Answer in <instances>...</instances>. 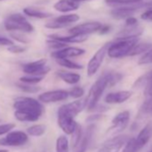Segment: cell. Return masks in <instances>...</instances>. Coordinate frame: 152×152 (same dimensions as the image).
<instances>
[{
    "label": "cell",
    "mask_w": 152,
    "mask_h": 152,
    "mask_svg": "<svg viewBox=\"0 0 152 152\" xmlns=\"http://www.w3.org/2000/svg\"><path fill=\"white\" fill-rule=\"evenodd\" d=\"M123 78V75L116 72H104L100 77L92 84L85 99L86 108L88 111H94L99 106V101L107 87L117 84Z\"/></svg>",
    "instance_id": "cell-1"
},
{
    "label": "cell",
    "mask_w": 152,
    "mask_h": 152,
    "mask_svg": "<svg viewBox=\"0 0 152 152\" xmlns=\"http://www.w3.org/2000/svg\"><path fill=\"white\" fill-rule=\"evenodd\" d=\"M140 37L129 38H116L114 41L110 42L107 56L110 58L119 59L130 55L132 48L139 43Z\"/></svg>",
    "instance_id": "cell-2"
},
{
    "label": "cell",
    "mask_w": 152,
    "mask_h": 152,
    "mask_svg": "<svg viewBox=\"0 0 152 152\" xmlns=\"http://www.w3.org/2000/svg\"><path fill=\"white\" fill-rule=\"evenodd\" d=\"M15 110L22 111L40 118L44 113V107L39 100L31 97H18L15 99Z\"/></svg>",
    "instance_id": "cell-3"
},
{
    "label": "cell",
    "mask_w": 152,
    "mask_h": 152,
    "mask_svg": "<svg viewBox=\"0 0 152 152\" xmlns=\"http://www.w3.org/2000/svg\"><path fill=\"white\" fill-rule=\"evenodd\" d=\"M5 28L8 31H18L31 33L34 31V27L21 14H13L5 21Z\"/></svg>",
    "instance_id": "cell-4"
},
{
    "label": "cell",
    "mask_w": 152,
    "mask_h": 152,
    "mask_svg": "<svg viewBox=\"0 0 152 152\" xmlns=\"http://www.w3.org/2000/svg\"><path fill=\"white\" fill-rule=\"evenodd\" d=\"M142 8H152V3H139L134 5H128L123 6L120 7H116L111 11V16L116 20H123L127 19L128 17L132 16L137 11Z\"/></svg>",
    "instance_id": "cell-5"
},
{
    "label": "cell",
    "mask_w": 152,
    "mask_h": 152,
    "mask_svg": "<svg viewBox=\"0 0 152 152\" xmlns=\"http://www.w3.org/2000/svg\"><path fill=\"white\" fill-rule=\"evenodd\" d=\"M109 45H110V42H107L105 45H103L100 48H99L96 51V53L92 56V57L89 61V63L87 64V74H88V76H90V77L96 74V72L99 70V68L105 59V56L107 55V50H108Z\"/></svg>",
    "instance_id": "cell-6"
},
{
    "label": "cell",
    "mask_w": 152,
    "mask_h": 152,
    "mask_svg": "<svg viewBox=\"0 0 152 152\" xmlns=\"http://www.w3.org/2000/svg\"><path fill=\"white\" fill-rule=\"evenodd\" d=\"M49 71L50 67L47 65V60L44 58L27 63L23 66V72L27 75L44 77L46 74L49 72Z\"/></svg>",
    "instance_id": "cell-7"
},
{
    "label": "cell",
    "mask_w": 152,
    "mask_h": 152,
    "mask_svg": "<svg viewBox=\"0 0 152 152\" xmlns=\"http://www.w3.org/2000/svg\"><path fill=\"white\" fill-rule=\"evenodd\" d=\"M29 140V135L23 131H12L6 137L0 139V146L20 147L26 144Z\"/></svg>",
    "instance_id": "cell-8"
},
{
    "label": "cell",
    "mask_w": 152,
    "mask_h": 152,
    "mask_svg": "<svg viewBox=\"0 0 152 152\" xmlns=\"http://www.w3.org/2000/svg\"><path fill=\"white\" fill-rule=\"evenodd\" d=\"M79 20H80V16L77 14L63 15L45 24V27L47 29H51V30L63 29L76 22H78Z\"/></svg>",
    "instance_id": "cell-9"
},
{
    "label": "cell",
    "mask_w": 152,
    "mask_h": 152,
    "mask_svg": "<svg viewBox=\"0 0 152 152\" xmlns=\"http://www.w3.org/2000/svg\"><path fill=\"white\" fill-rule=\"evenodd\" d=\"M102 23L99 22H87L76 25L69 29L68 32L73 35H85L88 36L89 34H92L95 32H99L102 27Z\"/></svg>",
    "instance_id": "cell-10"
},
{
    "label": "cell",
    "mask_w": 152,
    "mask_h": 152,
    "mask_svg": "<svg viewBox=\"0 0 152 152\" xmlns=\"http://www.w3.org/2000/svg\"><path fill=\"white\" fill-rule=\"evenodd\" d=\"M57 124L61 130L67 135H72L78 125V123H76L72 116L59 110H57Z\"/></svg>",
    "instance_id": "cell-11"
},
{
    "label": "cell",
    "mask_w": 152,
    "mask_h": 152,
    "mask_svg": "<svg viewBox=\"0 0 152 152\" xmlns=\"http://www.w3.org/2000/svg\"><path fill=\"white\" fill-rule=\"evenodd\" d=\"M130 138L125 135H118L107 140L98 152H119Z\"/></svg>",
    "instance_id": "cell-12"
},
{
    "label": "cell",
    "mask_w": 152,
    "mask_h": 152,
    "mask_svg": "<svg viewBox=\"0 0 152 152\" xmlns=\"http://www.w3.org/2000/svg\"><path fill=\"white\" fill-rule=\"evenodd\" d=\"M69 97V92L65 90H54L46 91L39 96V100L41 103H56L66 100Z\"/></svg>",
    "instance_id": "cell-13"
},
{
    "label": "cell",
    "mask_w": 152,
    "mask_h": 152,
    "mask_svg": "<svg viewBox=\"0 0 152 152\" xmlns=\"http://www.w3.org/2000/svg\"><path fill=\"white\" fill-rule=\"evenodd\" d=\"M130 112L127 110L118 113L112 119V126L110 130L115 133H118L125 130L130 122Z\"/></svg>",
    "instance_id": "cell-14"
},
{
    "label": "cell",
    "mask_w": 152,
    "mask_h": 152,
    "mask_svg": "<svg viewBox=\"0 0 152 152\" xmlns=\"http://www.w3.org/2000/svg\"><path fill=\"white\" fill-rule=\"evenodd\" d=\"M85 54V50L81 48L77 47H66L63 49L56 50L51 53V56L56 59H64V58H71V57H76V56H80Z\"/></svg>",
    "instance_id": "cell-15"
},
{
    "label": "cell",
    "mask_w": 152,
    "mask_h": 152,
    "mask_svg": "<svg viewBox=\"0 0 152 152\" xmlns=\"http://www.w3.org/2000/svg\"><path fill=\"white\" fill-rule=\"evenodd\" d=\"M84 108H86L85 99H76L72 102H70V103L61 106L58 108V110L75 118L77 116V115L80 114Z\"/></svg>",
    "instance_id": "cell-16"
},
{
    "label": "cell",
    "mask_w": 152,
    "mask_h": 152,
    "mask_svg": "<svg viewBox=\"0 0 152 152\" xmlns=\"http://www.w3.org/2000/svg\"><path fill=\"white\" fill-rule=\"evenodd\" d=\"M151 138H152V122H149L140 130V132L135 138L138 149L140 150L143 147H145L149 142Z\"/></svg>",
    "instance_id": "cell-17"
},
{
    "label": "cell",
    "mask_w": 152,
    "mask_h": 152,
    "mask_svg": "<svg viewBox=\"0 0 152 152\" xmlns=\"http://www.w3.org/2000/svg\"><path fill=\"white\" fill-rule=\"evenodd\" d=\"M132 97V92L129 91H119L109 92L105 97V102L107 104H122Z\"/></svg>",
    "instance_id": "cell-18"
},
{
    "label": "cell",
    "mask_w": 152,
    "mask_h": 152,
    "mask_svg": "<svg viewBox=\"0 0 152 152\" xmlns=\"http://www.w3.org/2000/svg\"><path fill=\"white\" fill-rule=\"evenodd\" d=\"M48 39H56L58 41H61L65 44H70V43H82L84 42L88 39V36L85 35H73L70 34L69 36H63V35H58V34H51L48 36Z\"/></svg>",
    "instance_id": "cell-19"
},
{
    "label": "cell",
    "mask_w": 152,
    "mask_h": 152,
    "mask_svg": "<svg viewBox=\"0 0 152 152\" xmlns=\"http://www.w3.org/2000/svg\"><path fill=\"white\" fill-rule=\"evenodd\" d=\"M79 7L80 3H76L72 0H59L54 5V9L61 13L72 12L77 10Z\"/></svg>",
    "instance_id": "cell-20"
},
{
    "label": "cell",
    "mask_w": 152,
    "mask_h": 152,
    "mask_svg": "<svg viewBox=\"0 0 152 152\" xmlns=\"http://www.w3.org/2000/svg\"><path fill=\"white\" fill-rule=\"evenodd\" d=\"M93 132H94V125L88 126V128L86 129V132L83 133L81 142L79 143L78 147L76 148L75 152H86L87 151V148H88V147L91 143V140L92 139Z\"/></svg>",
    "instance_id": "cell-21"
},
{
    "label": "cell",
    "mask_w": 152,
    "mask_h": 152,
    "mask_svg": "<svg viewBox=\"0 0 152 152\" xmlns=\"http://www.w3.org/2000/svg\"><path fill=\"white\" fill-rule=\"evenodd\" d=\"M56 75L63 82H64L65 83L70 84V85H75L78 83H80V81H81V75L76 72L59 71L56 72Z\"/></svg>",
    "instance_id": "cell-22"
},
{
    "label": "cell",
    "mask_w": 152,
    "mask_h": 152,
    "mask_svg": "<svg viewBox=\"0 0 152 152\" xmlns=\"http://www.w3.org/2000/svg\"><path fill=\"white\" fill-rule=\"evenodd\" d=\"M23 13L24 15H26L29 17H32V18H37V19H47V18H50L52 17V14L44 10H41L39 8H36V7H25L23 9Z\"/></svg>",
    "instance_id": "cell-23"
},
{
    "label": "cell",
    "mask_w": 152,
    "mask_h": 152,
    "mask_svg": "<svg viewBox=\"0 0 152 152\" xmlns=\"http://www.w3.org/2000/svg\"><path fill=\"white\" fill-rule=\"evenodd\" d=\"M142 34V29L139 26H133V27H127L124 30H122L118 35L117 38H129V37H140Z\"/></svg>",
    "instance_id": "cell-24"
},
{
    "label": "cell",
    "mask_w": 152,
    "mask_h": 152,
    "mask_svg": "<svg viewBox=\"0 0 152 152\" xmlns=\"http://www.w3.org/2000/svg\"><path fill=\"white\" fill-rule=\"evenodd\" d=\"M152 48V43L150 42H139L131 51L130 56H139V55H143L147 51Z\"/></svg>",
    "instance_id": "cell-25"
},
{
    "label": "cell",
    "mask_w": 152,
    "mask_h": 152,
    "mask_svg": "<svg viewBox=\"0 0 152 152\" xmlns=\"http://www.w3.org/2000/svg\"><path fill=\"white\" fill-rule=\"evenodd\" d=\"M70 143L66 136L61 135L56 141V152H69Z\"/></svg>",
    "instance_id": "cell-26"
},
{
    "label": "cell",
    "mask_w": 152,
    "mask_h": 152,
    "mask_svg": "<svg viewBox=\"0 0 152 152\" xmlns=\"http://www.w3.org/2000/svg\"><path fill=\"white\" fill-rule=\"evenodd\" d=\"M47 131V127L44 124H34L30 126L26 130V133L30 136L33 137H40L45 134Z\"/></svg>",
    "instance_id": "cell-27"
},
{
    "label": "cell",
    "mask_w": 152,
    "mask_h": 152,
    "mask_svg": "<svg viewBox=\"0 0 152 152\" xmlns=\"http://www.w3.org/2000/svg\"><path fill=\"white\" fill-rule=\"evenodd\" d=\"M83 132L82 126L78 124L75 131L72 134V139H71V145L73 149H76V148L78 147L79 143L81 142V140L83 139Z\"/></svg>",
    "instance_id": "cell-28"
},
{
    "label": "cell",
    "mask_w": 152,
    "mask_h": 152,
    "mask_svg": "<svg viewBox=\"0 0 152 152\" xmlns=\"http://www.w3.org/2000/svg\"><path fill=\"white\" fill-rule=\"evenodd\" d=\"M56 63L64 67V68H67V69H71V70H82L83 68V65L81 64H78L76 63L71 59H68V58H64V59H58L56 60Z\"/></svg>",
    "instance_id": "cell-29"
},
{
    "label": "cell",
    "mask_w": 152,
    "mask_h": 152,
    "mask_svg": "<svg viewBox=\"0 0 152 152\" xmlns=\"http://www.w3.org/2000/svg\"><path fill=\"white\" fill-rule=\"evenodd\" d=\"M14 115H15V119L20 122H36L39 120V118L34 115H31L30 114H27V113H24L22 111H18V110H15Z\"/></svg>",
    "instance_id": "cell-30"
},
{
    "label": "cell",
    "mask_w": 152,
    "mask_h": 152,
    "mask_svg": "<svg viewBox=\"0 0 152 152\" xmlns=\"http://www.w3.org/2000/svg\"><path fill=\"white\" fill-rule=\"evenodd\" d=\"M16 86L22 91L26 92V93H37L40 91V87H39V86L26 84V83H16Z\"/></svg>",
    "instance_id": "cell-31"
},
{
    "label": "cell",
    "mask_w": 152,
    "mask_h": 152,
    "mask_svg": "<svg viewBox=\"0 0 152 152\" xmlns=\"http://www.w3.org/2000/svg\"><path fill=\"white\" fill-rule=\"evenodd\" d=\"M44 77H40V76H32V75H25L20 78V83H26V84H31V85H35L39 83H40Z\"/></svg>",
    "instance_id": "cell-32"
},
{
    "label": "cell",
    "mask_w": 152,
    "mask_h": 152,
    "mask_svg": "<svg viewBox=\"0 0 152 152\" xmlns=\"http://www.w3.org/2000/svg\"><path fill=\"white\" fill-rule=\"evenodd\" d=\"M143 0H106V3L109 6H128V5H134L141 3Z\"/></svg>",
    "instance_id": "cell-33"
},
{
    "label": "cell",
    "mask_w": 152,
    "mask_h": 152,
    "mask_svg": "<svg viewBox=\"0 0 152 152\" xmlns=\"http://www.w3.org/2000/svg\"><path fill=\"white\" fill-rule=\"evenodd\" d=\"M68 92H69V97L75 99H81L84 96L85 91L83 87L75 86V87H72L70 91H68Z\"/></svg>",
    "instance_id": "cell-34"
},
{
    "label": "cell",
    "mask_w": 152,
    "mask_h": 152,
    "mask_svg": "<svg viewBox=\"0 0 152 152\" xmlns=\"http://www.w3.org/2000/svg\"><path fill=\"white\" fill-rule=\"evenodd\" d=\"M138 147L136 144L135 138H130L128 141L125 143V145L123 148V150L121 152H138Z\"/></svg>",
    "instance_id": "cell-35"
},
{
    "label": "cell",
    "mask_w": 152,
    "mask_h": 152,
    "mask_svg": "<svg viewBox=\"0 0 152 152\" xmlns=\"http://www.w3.org/2000/svg\"><path fill=\"white\" fill-rule=\"evenodd\" d=\"M152 64V48L143 54L138 61L139 65H147Z\"/></svg>",
    "instance_id": "cell-36"
},
{
    "label": "cell",
    "mask_w": 152,
    "mask_h": 152,
    "mask_svg": "<svg viewBox=\"0 0 152 152\" xmlns=\"http://www.w3.org/2000/svg\"><path fill=\"white\" fill-rule=\"evenodd\" d=\"M47 45H48L50 48L55 49V51L60 50V49H63V48L68 47L67 44L63 43V42L58 41V40H56V39H48L47 40Z\"/></svg>",
    "instance_id": "cell-37"
},
{
    "label": "cell",
    "mask_w": 152,
    "mask_h": 152,
    "mask_svg": "<svg viewBox=\"0 0 152 152\" xmlns=\"http://www.w3.org/2000/svg\"><path fill=\"white\" fill-rule=\"evenodd\" d=\"M15 127V124H0V136L1 135H7L8 132H12L14 128Z\"/></svg>",
    "instance_id": "cell-38"
},
{
    "label": "cell",
    "mask_w": 152,
    "mask_h": 152,
    "mask_svg": "<svg viewBox=\"0 0 152 152\" xmlns=\"http://www.w3.org/2000/svg\"><path fill=\"white\" fill-rule=\"evenodd\" d=\"M11 37H12L13 39H15V40H16L18 42H21V43L26 44V43L30 42V39L25 35H23V33H15V32H13L11 34Z\"/></svg>",
    "instance_id": "cell-39"
},
{
    "label": "cell",
    "mask_w": 152,
    "mask_h": 152,
    "mask_svg": "<svg viewBox=\"0 0 152 152\" xmlns=\"http://www.w3.org/2000/svg\"><path fill=\"white\" fill-rule=\"evenodd\" d=\"M7 50L13 54H21V53H23L24 51H26V48H24L23 46H19V45H13L11 47H8Z\"/></svg>",
    "instance_id": "cell-40"
},
{
    "label": "cell",
    "mask_w": 152,
    "mask_h": 152,
    "mask_svg": "<svg viewBox=\"0 0 152 152\" xmlns=\"http://www.w3.org/2000/svg\"><path fill=\"white\" fill-rule=\"evenodd\" d=\"M140 18L144 21L151 22L152 21V8H149V9L146 10L145 12H143L140 15Z\"/></svg>",
    "instance_id": "cell-41"
},
{
    "label": "cell",
    "mask_w": 152,
    "mask_h": 152,
    "mask_svg": "<svg viewBox=\"0 0 152 152\" xmlns=\"http://www.w3.org/2000/svg\"><path fill=\"white\" fill-rule=\"evenodd\" d=\"M15 45L14 41L8 38H6V37H2L0 36V46H5V47H11Z\"/></svg>",
    "instance_id": "cell-42"
},
{
    "label": "cell",
    "mask_w": 152,
    "mask_h": 152,
    "mask_svg": "<svg viewBox=\"0 0 152 152\" xmlns=\"http://www.w3.org/2000/svg\"><path fill=\"white\" fill-rule=\"evenodd\" d=\"M125 25L127 27L137 26L138 25V20L135 17H133V16H130L127 19H125Z\"/></svg>",
    "instance_id": "cell-43"
},
{
    "label": "cell",
    "mask_w": 152,
    "mask_h": 152,
    "mask_svg": "<svg viewBox=\"0 0 152 152\" xmlns=\"http://www.w3.org/2000/svg\"><path fill=\"white\" fill-rule=\"evenodd\" d=\"M111 30V26L110 25H107V24H105V25H102L101 29L99 30V33L101 34V35H104V34H107Z\"/></svg>",
    "instance_id": "cell-44"
},
{
    "label": "cell",
    "mask_w": 152,
    "mask_h": 152,
    "mask_svg": "<svg viewBox=\"0 0 152 152\" xmlns=\"http://www.w3.org/2000/svg\"><path fill=\"white\" fill-rule=\"evenodd\" d=\"M72 1H74L76 3H80V2H83V1H89V0H72Z\"/></svg>",
    "instance_id": "cell-45"
},
{
    "label": "cell",
    "mask_w": 152,
    "mask_h": 152,
    "mask_svg": "<svg viewBox=\"0 0 152 152\" xmlns=\"http://www.w3.org/2000/svg\"><path fill=\"white\" fill-rule=\"evenodd\" d=\"M0 152H8L7 149H0Z\"/></svg>",
    "instance_id": "cell-46"
},
{
    "label": "cell",
    "mask_w": 152,
    "mask_h": 152,
    "mask_svg": "<svg viewBox=\"0 0 152 152\" xmlns=\"http://www.w3.org/2000/svg\"><path fill=\"white\" fill-rule=\"evenodd\" d=\"M0 1H4V0H0Z\"/></svg>",
    "instance_id": "cell-47"
}]
</instances>
